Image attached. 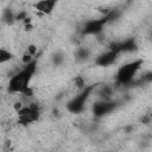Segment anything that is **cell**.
I'll use <instances>...</instances> for the list:
<instances>
[{"label":"cell","instance_id":"obj_1","mask_svg":"<svg viewBox=\"0 0 152 152\" xmlns=\"http://www.w3.org/2000/svg\"><path fill=\"white\" fill-rule=\"evenodd\" d=\"M36 71H37V59L30 62L28 64H24V66L14 75H12V77L10 78L8 91L23 94L30 87V82Z\"/></svg>","mask_w":152,"mask_h":152},{"label":"cell","instance_id":"obj_2","mask_svg":"<svg viewBox=\"0 0 152 152\" xmlns=\"http://www.w3.org/2000/svg\"><path fill=\"white\" fill-rule=\"evenodd\" d=\"M144 61L142 59H134L129 63H126L124 65H121L115 75V80L119 84H129L131 82H133L134 76L137 75V72L139 71V69L141 68Z\"/></svg>","mask_w":152,"mask_h":152},{"label":"cell","instance_id":"obj_3","mask_svg":"<svg viewBox=\"0 0 152 152\" xmlns=\"http://www.w3.org/2000/svg\"><path fill=\"white\" fill-rule=\"evenodd\" d=\"M95 84L93 86H86L83 89H81V93L77 94L75 97H72L68 103H66V109L72 113V114H78L81 113L84 107H86V103L90 96V94L93 93V90L95 89Z\"/></svg>","mask_w":152,"mask_h":152},{"label":"cell","instance_id":"obj_4","mask_svg":"<svg viewBox=\"0 0 152 152\" xmlns=\"http://www.w3.org/2000/svg\"><path fill=\"white\" fill-rule=\"evenodd\" d=\"M18 121L21 125H28L38 120L39 118V107L37 103H30L28 106H23L18 112Z\"/></svg>","mask_w":152,"mask_h":152},{"label":"cell","instance_id":"obj_5","mask_svg":"<svg viewBox=\"0 0 152 152\" xmlns=\"http://www.w3.org/2000/svg\"><path fill=\"white\" fill-rule=\"evenodd\" d=\"M109 21H110V20H109V17H108L107 13H106L103 17L99 18V19L88 20V21L84 24L83 28H82V34H86V36H88V34H99V33L102 32L103 26H104L107 23H109Z\"/></svg>","mask_w":152,"mask_h":152},{"label":"cell","instance_id":"obj_6","mask_svg":"<svg viewBox=\"0 0 152 152\" xmlns=\"http://www.w3.org/2000/svg\"><path fill=\"white\" fill-rule=\"evenodd\" d=\"M116 108V102L110 100H100L93 104V114L96 118H102Z\"/></svg>","mask_w":152,"mask_h":152},{"label":"cell","instance_id":"obj_7","mask_svg":"<svg viewBox=\"0 0 152 152\" xmlns=\"http://www.w3.org/2000/svg\"><path fill=\"white\" fill-rule=\"evenodd\" d=\"M118 55L116 52L112 51V50H107L106 52H102L101 55H99L95 59V64L99 65V66H108V65H112L116 58H118Z\"/></svg>","mask_w":152,"mask_h":152},{"label":"cell","instance_id":"obj_8","mask_svg":"<svg viewBox=\"0 0 152 152\" xmlns=\"http://www.w3.org/2000/svg\"><path fill=\"white\" fill-rule=\"evenodd\" d=\"M57 1L58 0H39L33 5V7L43 14H51L57 5Z\"/></svg>","mask_w":152,"mask_h":152},{"label":"cell","instance_id":"obj_9","mask_svg":"<svg viewBox=\"0 0 152 152\" xmlns=\"http://www.w3.org/2000/svg\"><path fill=\"white\" fill-rule=\"evenodd\" d=\"M138 49V44L135 38H128L124 42H120V50L121 52H133Z\"/></svg>","mask_w":152,"mask_h":152},{"label":"cell","instance_id":"obj_10","mask_svg":"<svg viewBox=\"0 0 152 152\" xmlns=\"http://www.w3.org/2000/svg\"><path fill=\"white\" fill-rule=\"evenodd\" d=\"M75 57L78 62H84L90 57V51L87 48H80V49L76 50Z\"/></svg>","mask_w":152,"mask_h":152},{"label":"cell","instance_id":"obj_11","mask_svg":"<svg viewBox=\"0 0 152 152\" xmlns=\"http://www.w3.org/2000/svg\"><path fill=\"white\" fill-rule=\"evenodd\" d=\"M2 21L7 25H13L14 21H15V14L12 12V10L7 8L2 13Z\"/></svg>","mask_w":152,"mask_h":152},{"label":"cell","instance_id":"obj_12","mask_svg":"<svg viewBox=\"0 0 152 152\" xmlns=\"http://www.w3.org/2000/svg\"><path fill=\"white\" fill-rule=\"evenodd\" d=\"M12 59H13V53L11 51L1 48L0 49V63L5 64V63H7V62H10Z\"/></svg>","mask_w":152,"mask_h":152},{"label":"cell","instance_id":"obj_13","mask_svg":"<svg viewBox=\"0 0 152 152\" xmlns=\"http://www.w3.org/2000/svg\"><path fill=\"white\" fill-rule=\"evenodd\" d=\"M112 94H113V90H112V88L108 87V86L102 87V88L100 89V91H99V96H100L101 100H110V95H112Z\"/></svg>","mask_w":152,"mask_h":152},{"label":"cell","instance_id":"obj_14","mask_svg":"<svg viewBox=\"0 0 152 152\" xmlns=\"http://www.w3.org/2000/svg\"><path fill=\"white\" fill-rule=\"evenodd\" d=\"M64 61V56L62 52H56L53 56H52V62L55 65H61Z\"/></svg>","mask_w":152,"mask_h":152},{"label":"cell","instance_id":"obj_15","mask_svg":"<svg viewBox=\"0 0 152 152\" xmlns=\"http://www.w3.org/2000/svg\"><path fill=\"white\" fill-rule=\"evenodd\" d=\"M34 59H36V56L28 53L27 51H26V52L23 55V57H21V62H23V64H28L30 62H32V61H34Z\"/></svg>","mask_w":152,"mask_h":152},{"label":"cell","instance_id":"obj_16","mask_svg":"<svg viewBox=\"0 0 152 152\" xmlns=\"http://www.w3.org/2000/svg\"><path fill=\"white\" fill-rule=\"evenodd\" d=\"M74 83H75V86L78 89H83L86 87V82H84V80H83L82 76H76L75 80H74Z\"/></svg>","mask_w":152,"mask_h":152},{"label":"cell","instance_id":"obj_17","mask_svg":"<svg viewBox=\"0 0 152 152\" xmlns=\"http://www.w3.org/2000/svg\"><path fill=\"white\" fill-rule=\"evenodd\" d=\"M148 83V82H152V71H148V72H145L141 78L138 81V83Z\"/></svg>","mask_w":152,"mask_h":152},{"label":"cell","instance_id":"obj_18","mask_svg":"<svg viewBox=\"0 0 152 152\" xmlns=\"http://www.w3.org/2000/svg\"><path fill=\"white\" fill-rule=\"evenodd\" d=\"M28 53H31V55H33V56H36L37 55V48H36V45H33V44H31V45H28L27 46V50H26Z\"/></svg>","mask_w":152,"mask_h":152},{"label":"cell","instance_id":"obj_19","mask_svg":"<svg viewBox=\"0 0 152 152\" xmlns=\"http://www.w3.org/2000/svg\"><path fill=\"white\" fill-rule=\"evenodd\" d=\"M26 17H27V13H26L25 11H23V12L15 14V20H25Z\"/></svg>","mask_w":152,"mask_h":152}]
</instances>
